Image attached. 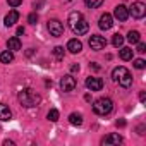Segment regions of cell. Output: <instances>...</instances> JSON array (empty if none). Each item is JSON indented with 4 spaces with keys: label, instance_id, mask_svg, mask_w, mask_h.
Listing matches in <instances>:
<instances>
[{
    "label": "cell",
    "instance_id": "4fadbf2b",
    "mask_svg": "<svg viewBox=\"0 0 146 146\" xmlns=\"http://www.w3.org/2000/svg\"><path fill=\"white\" fill-rule=\"evenodd\" d=\"M102 143H103V144H107V146L120 144V143H122V136H120V134H108L107 137H103V139H102Z\"/></svg>",
    "mask_w": 146,
    "mask_h": 146
},
{
    "label": "cell",
    "instance_id": "52a82bcc",
    "mask_svg": "<svg viewBox=\"0 0 146 146\" xmlns=\"http://www.w3.org/2000/svg\"><path fill=\"white\" fill-rule=\"evenodd\" d=\"M46 28H48V31H50L52 36H62L64 35V24L58 19H50L48 24H46Z\"/></svg>",
    "mask_w": 146,
    "mask_h": 146
},
{
    "label": "cell",
    "instance_id": "30bf717a",
    "mask_svg": "<svg viewBox=\"0 0 146 146\" xmlns=\"http://www.w3.org/2000/svg\"><path fill=\"white\" fill-rule=\"evenodd\" d=\"M98 26H100V29H103V31H107V29H110L112 26H113V17L110 16V14H102L100 16V23H98Z\"/></svg>",
    "mask_w": 146,
    "mask_h": 146
},
{
    "label": "cell",
    "instance_id": "ba28073f",
    "mask_svg": "<svg viewBox=\"0 0 146 146\" xmlns=\"http://www.w3.org/2000/svg\"><path fill=\"white\" fill-rule=\"evenodd\" d=\"M90 46H91V50L100 52V50H103L107 46V40L103 36H100V35H91L90 36Z\"/></svg>",
    "mask_w": 146,
    "mask_h": 146
},
{
    "label": "cell",
    "instance_id": "277c9868",
    "mask_svg": "<svg viewBox=\"0 0 146 146\" xmlns=\"http://www.w3.org/2000/svg\"><path fill=\"white\" fill-rule=\"evenodd\" d=\"M113 110V102L110 98H98L93 103V112L96 115H108Z\"/></svg>",
    "mask_w": 146,
    "mask_h": 146
},
{
    "label": "cell",
    "instance_id": "d6a6232c",
    "mask_svg": "<svg viewBox=\"0 0 146 146\" xmlns=\"http://www.w3.org/2000/svg\"><path fill=\"white\" fill-rule=\"evenodd\" d=\"M139 100H141V102H144V100H146V93H144V91H141V93H139Z\"/></svg>",
    "mask_w": 146,
    "mask_h": 146
},
{
    "label": "cell",
    "instance_id": "6da1fadb",
    "mask_svg": "<svg viewBox=\"0 0 146 146\" xmlns=\"http://www.w3.org/2000/svg\"><path fill=\"white\" fill-rule=\"evenodd\" d=\"M69 26H70V29L74 31L78 36L86 35V33L90 31V24H88V21H86L84 16H83L81 12H78V11H74V12H70V14H69Z\"/></svg>",
    "mask_w": 146,
    "mask_h": 146
},
{
    "label": "cell",
    "instance_id": "603a6c76",
    "mask_svg": "<svg viewBox=\"0 0 146 146\" xmlns=\"http://www.w3.org/2000/svg\"><path fill=\"white\" fill-rule=\"evenodd\" d=\"M46 119L50 120V122H57L58 120V110H55V108H52L48 113H46Z\"/></svg>",
    "mask_w": 146,
    "mask_h": 146
},
{
    "label": "cell",
    "instance_id": "ac0fdd59",
    "mask_svg": "<svg viewBox=\"0 0 146 146\" xmlns=\"http://www.w3.org/2000/svg\"><path fill=\"white\" fill-rule=\"evenodd\" d=\"M69 122H70L72 125H78V127H79V125L83 124V115H81V113H78V112L70 113V115H69Z\"/></svg>",
    "mask_w": 146,
    "mask_h": 146
},
{
    "label": "cell",
    "instance_id": "8992f818",
    "mask_svg": "<svg viewBox=\"0 0 146 146\" xmlns=\"http://www.w3.org/2000/svg\"><path fill=\"white\" fill-rule=\"evenodd\" d=\"M78 86V83H76V78H72L70 74H67V76H64L62 79H60V90L64 91V93H69V91H72Z\"/></svg>",
    "mask_w": 146,
    "mask_h": 146
},
{
    "label": "cell",
    "instance_id": "f546056e",
    "mask_svg": "<svg viewBox=\"0 0 146 146\" xmlns=\"http://www.w3.org/2000/svg\"><path fill=\"white\" fill-rule=\"evenodd\" d=\"M43 5V0H35V9H40Z\"/></svg>",
    "mask_w": 146,
    "mask_h": 146
},
{
    "label": "cell",
    "instance_id": "7c38bea8",
    "mask_svg": "<svg viewBox=\"0 0 146 146\" xmlns=\"http://www.w3.org/2000/svg\"><path fill=\"white\" fill-rule=\"evenodd\" d=\"M67 50H69L70 53H79V52L83 50V43H81L78 38L69 40V43H67Z\"/></svg>",
    "mask_w": 146,
    "mask_h": 146
},
{
    "label": "cell",
    "instance_id": "e0dca14e",
    "mask_svg": "<svg viewBox=\"0 0 146 146\" xmlns=\"http://www.w3.org/2000/svg\"><path fill=\"white\" fill-rule=\"evenodd\" d=\"M12 60H14V52L5 50V52L0 53V62H2V64H11Z\"/></svg>",
    "mask_w": 146,
    "mask_h": 146
},
{
    "label": "cell",
    "instance_id": "2e32d148",
    "mask_svg": "<svg viewBox=\"0 0 146 146\" xmlns=\"http://www.w3.org/2000/svg\"><path fill=\"white\" fill-rule=\"evenodd\" d=\"M7 48H9L11 52H17V50H21V40H19L17 36L9 38V40H7Z\"/></svg>",
    "mask_w": 146,
    "mask_h": 146
},
{
    "label": "cell",
    "instance_id": "cb8c5ba5",
    "mask_svg": "<svg viewBox=\"0 0 146 146\" xmlns=\"http://www.w3.org/2000/svg\"><path fill=\"white\" fill-rule=\"evenodd\" d=\"M53 55L57 60H62L64 58V46H55L53 48Z\"/></svg>",
    "mask_w": 146,
    "mask_h": 146
},
{
    "label": "cell",
    "instance_id": "7a4b0ae2",
    "mask_svg": "<svg viewBox=\"0 0 146 146\" xmlns=\"http://www.w3.org/2000/svg\"><path fill=\"white\" fill-rule=\"evenodd\" d=\"M17 100H19V103H21L23 107L31 108V107H36V105L41 102V96H40L35 90H31V88H23V90L19 91V95H17Z\"/></svg>",
    "mask_w": 146,
    "mask_h": 146
},
{
    "label": "cell",
    "instance_id": "9c48e42d",
    "mask_svg": "<svg viewBox=\"0 0 146 146\" xmlns=\"http://www.w3.org/2000/svg\"><path fill=\"white\" fill-rule=\"evenodd\" d=\"M86 88L90 90V91H100L102 88H103V81L100 79V78H88L86 79Z\"/></svg>",
    "mask_w": 146,
    "mask_h": 146
},
{
    "label": "cell",
    "instance_id": "e575fe53",
    "mask_svg": "<svg viewBox=\"0 0 146 146\" xmlns=\"http://www.w3.org/2000/svg\"><path fill=\"white\" fill-rule=\"evenodd\" d=\"M5 146H14V141H4Z\"/></svg>",
    "mask_w": 146,
    "mask_h": 146
},
{
    "label": "cell",
    "instance_id": "5bb4252c",
    "mask_svg": "<svg viewBox=\"0 0 146 146\" xmlns=\"http://www.w3.org/2000/svg\"><path fill=\"white\" fill-rule=\"evenodd\" d=\"M17 19H19V12H17V11H11V12L5 16L4 24H5L7 28H11V26H14V24L17 23Z\"/></svg>",
    "mask_w": 146,
    "mask_h": 146
},
{
    "label": "cell",
    "instance_id": "1f68e13d",
    "mask_svg": "<svg viewBox=\"0 0 146 146\" xmlns=\"http://www.w3.org/2000/svg\"><path fill=\"white\" fill-rule=\"evenodd\" d=\"M90 67H93V70H100V65H98V64H95V62H93V64H90Z\"/></svg>",
    "mask_w": 146,
    "mask_h": 146
},
{
    "label": "cell",
    "instance_id": "44dd1931",
    "mask_svg": "<svg viewBox=\"0 0 146 146\" xmlns=\"http://www.w3.org/2000/svg\"><path fill=\"white\" fill-rule=\"evenodd\" d=\"M112 45L115 46V48H119V46H122L124 45V36L122 35H113V38H112Z\"/></svg>",
    "mask_w": 146,
    "mask_h": 146
},
{
    "label": "cell",
    "instance_id": "484cf974",
    "mask_svg": "<svg viewBox=\"0 0 146 146\" xmlns=\"http://www.w3.org/2000/svg\"><path fill=\"white\" fill-rule=\"evenodd\" d=\"M28 21H29V24H36V23H38V14H36V12H31V14L28 16Z\"/></svg>",
    "mask_w": 146,
    "mask_h": 146
},
{
    "label": "cell",
    "instance_id": "d6986e66",
    "mask_svg": "<svg viewBox=\"0 0 146 146\" xmlns=\"http://www.w3.org/2000/svg\"><path fill=\"white\" fill-rule=\"evenodd\" d=\"M132 48H129V46H124V48H120V52H119V55H120V58L122 60H131L132 58Z\"/></svg>",
    "mask_w": 146,
    "mask_h": 146
},
{
    "label": "cell",
    "instance_id": "4316f807",
    "mask_svg": "<svg viewBox=\"0 0 146 146\" xmlns=\"http://www.w3.org/2000/svg\"><path fill=\"white\" fill-rule=\"evenodd\" d=\"M7 4H9L11 7H19V5L23 4V0H7Z\"/></svg>",
    "mask_w": 146,
    "mask_h": 146
},
{
    "label": "cell",
    "instance_id": "8fae6325",
    "mask_svg": "<svg viewBox=\"0 0 146 146\" xmlns=\"http://www.w3.org/2000/svg\"><path fill=\"white\" fill-rule=\"evenodd\" d=\"M113 17L124 23V21L129 17V11H127V7H125V5H122V4H120V5H117V7L113 9Z\"/></svg>",
    "mask_w": 146,
    "mask_h": 146
},
{
    "label": "cell",
    "instance_id": "5b68a950",
    "mask_svg": "<svg viewBox=\"0 0 146 146\" xmlns=\"http://www.w3.org/2000/svg\"><path fill=\"white\" fill-rule=\"evenodd\" d=\"M129 11V14L134 17V19H143L144 16H146V5L143 4V2H134L132 5H131V9H127Z\"/></svg>",
    "mask_w": 146,
    "mask_h": 146
},
{
    "label": "cell",
    "instance_id": "83f0119b",
    "mask_svg": "<svg viewBox=\"0 0 146 146\" xmlns=\"http://www.w3.org/2000/svg\"><path fill=\"white\" fill-rule=\"evenodd\" d=\"M136 45H137V52H139V53H144V52H146V45H144L143 41H137Z\"/></svg>",
    "mask_w": 146,
    "mask_h": 146
},
{
    "label": "cell",
    "instance_id": "f1b7e54d",
    "mask_svg": "<svg viewBox=\"0 0 146 146\" xmlns=\"http://www.w3.org/2000/svg\"><path fill=\"white\" fill-rule=\"evenodd\" d=\"M70 70H72V72H78V70H79V64H72V65H70Z\"/></svg>",
    "mask_w": 146,
    "mask_h": 146
},
{
    "label": "cell",
    "instance_id": "ffe728a7",
    "mask_svg": "<svg viewBox=\"0 0 146 146\" xmlns=\"http://www.w3.org/2000/svg\"><path fill=\"white\" fill-rule=\"evenodd\" d=\"M127 40H129L132 45H136L137 41H141V35H139L137 31H129V33H127Z\"/></svg>",
    "mask_w": 146,
    "mask_h": 146
},
{
    "label": "cell",
    "instance_id": "4dcf8cb0",
    "mask_svg": "<svg viewBox=\"0 0 146 146\" xmlns=\"http://www.w3.org/2000/svg\"><path fill=\"white\" fill-rule=\"evenodd\" d=\"M117 125H119V127H124V125H125V120H124V119H119V120H117Z\"/></svg>",
    "mask_w": 146,
    "mask_h": 146
},
{
    "label": "cell",
    "instance_id": "836d02e7",
    "mask_svg": "<svg viewBox=\"0 0 146 146\" xmlns=\"http://www.w3.org/2000/svg\"><path fill=\"white\" fill-rule=\"evenodd\" d=\"M17 35H24V28H23V26L17 28Z\"/></svg>",
    "mask_w": 146,
    "mask_h": 146
},
{
    "label": "cell",
    "instance_id": "9a60e30c",
    "mask_svg": "<svg viewBox=\"0 0 146 146\" xmlns=\"http://www.w3.org/2000/svg\"><path fill=\"white\" fill-rule=\"evenodd\" d=\"M11 119H12L11 108H9L5 103H0V120H2V122H7V120H11Z\"/></svg>",
    "mask_w": 146,
    "mask_h": 146
},
{
    "label": "cell",
    "instance_id": "d4e9b609",
    "mask_svg": "<svg viewBox=\"0 0 146 146\" xmlns=\"http://www.w3.org/2000/svg\"><path fill=\"white\" fill-rule=\"evenodd\" d=\"M134 67H136V69H144V67H146V62H144L143 58H136V60H134Z\"/></svg>",
    "mask_w": 146,
    "mask_h": 146
},
{
    "label": "cell",
    "instance_id": "3957f363",
    "mask_svg": "<svg viewBox=\"0 0 146 146\" xmlns=\"http://www.w3.org/2000/svg\"><path fill=\"white\" fill-rule=\"evenodd\" d=\"M112 79L115 81V83H119L122 88H129L131 84H132V76H131V72L125 69V67H115L113 70H112Z\"/></svg>",
    "mask_w": 146,
    "mask_h": 146
},
{
    "label": "cell",
    "instance_id": "7402d4cb",
    "mask_svg": "<svg viewBox=\"0 0 146 146\" xmlns=\"http://www.w3.org/2000/svg\"><path fill=\"white\" fill-rule=\"evenodd\" d=\"M84 4H86V7H90V9H96V7H100V5L103 4V0H84Z\"/></svg>",
    "mask_w": 146,
    "mask_h": 146
}]
</instances>
